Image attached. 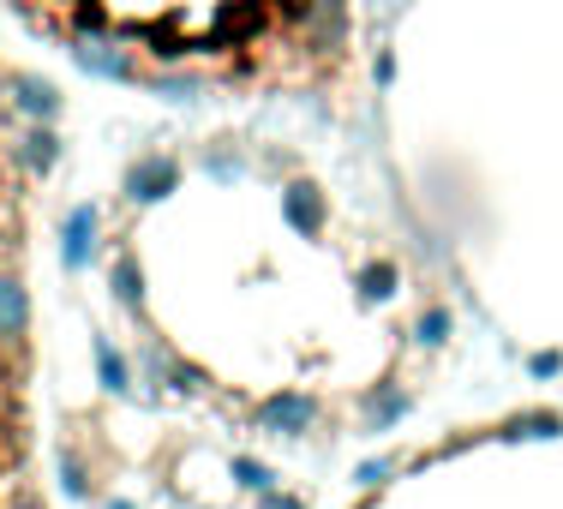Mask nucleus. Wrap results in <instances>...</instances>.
Segmentation results:
<instances>
[{"instance_id":"f257e3e1","label":"nucleus","mask_w":563,"mask_h":509,"mask_svg":"<svg viewBox=\"0 0 563 509\" xmlns=\"http://www.w3.org/2000/svg\"><path fill=\"white\" fill-rule=\"evenodd\" d=\"M66 55L85 78H102V85H144V66L132 48H120L114 36H73L66 43Z\"/></svg>"},{"instance_id":"f03ea898","label":"nucleus","mask_w":563,"mask_h":509,"mask_svg":"<svg viewBox=\"0 0 563 509\" xmlns=\"http://www.w3.org/2000/svg\"><path fill=\"white\" fill-rule=\"evenodd\" d=\"M120 192H126V204H163L168 192H180V156L168 151H144L132 156L126 174H120Z\"/></svg>"},{"instance_id":"7ed1b4c3","label":"nucleus","mask_w":563,"mask_h":509,"mask_svg":"<svg viewBox=\"0 0 563 509\" xmlns=\"http://www.w3.org/2000/svg\"><path fill=\"white\" fill-rule=\"evenodd\" d=\"M7 151H12V163L31 174V180H48V174L60 168V156H66V139L48 126V120H24V132L7 144Z\"/></svg>"},{"instance_id":"20e7f679","label":"nucleus","mask_w":563,"mask_h":509,"mask_svg":"<svg viewBox=\"0 0 563 509\" xmlns=\"http://www.w3.org/2000/svg\"><path fill=\"white\" fill-rule=\"evenodd\" d=\"M282 222H288L300 240H318V234H324V228H330V198H324V186L306 180V174L282 186Z\"/></svg>"},{"instance_id":"39448f33","label":"nucleus","mask_w":563,"mask_h":509,"mask_svg":"<svg viewBox=\"0 0 563 509\" xmlns=\"http://www.w3.org/2000/svg\"><path fill=\"white\" fill-rule=\"evenodd\" d=\"M7 109L24 114V120H48V126H55L66 97H60L55 78H43V73H7Z\"/></svg>"},{"instance_id":"423d86ee","label":"nucleus","mask_w":563,"mask_h":509,"mask_svg":"<svg viewBox=\"0 0 563 509\" xmlns=\"http://www.w3.org/2000/svg\"><path fill=\"white\" fill-rule=\"evenodd\" d=\"M97 234H102V210L97 204H73L60 222V264L66 270H90V258H97Z\"/></svg>"},{"instance_id":"0eeeda50","label":"nucleus","mask_w":563,"mask_h":509,"mask_svg":"<svg viewBox=\"0 0 563 509\" xmlns=\"http://www.w3.org/2000/svg\"><path fill=\"white\" fill-rule=\"evenodd\" d=\"M306 48H318V55H336L347 43V31H354V12H347V0H312V12H306Z\"/></svg>"},{"instance_id":"6e6552de","label":"nucleus","mask_w":563,"mask_h":509,"mask_svg":"<svg viewBox=\"0 0 563 509\" xmlns=\"http://www.w3.org/2000/svg\"><path fill=\"white\" fill-rule=\"evenodd\" d=\"M31 330V294L12 270H0V347H19Z\"/></svg>"},{"instance_id":"1a4fd4ad","label":"nucleus","mask_w":563,"mask_h":509,"mask_svg":"<svg viewBox=\"0 0 563 509\" xmlns=\"http://www.w3.org/2000/svg\"><path fill=\"white\" fill-rule=\"evenodd\" d=\"M144 90H156L163 102H198L205 97V78L186 73V66H163V73H144Z\"/></svg>"},{"instance_id":"9d476101","label":"nucleus","mask_w":563,"mask_h":509,"mask_svg":"<svg viewBox=\"0 0 563 509\" xmlns=\"http://www.w3.org/2000/svg\"><path fill=\"white\" fill-rule=\"evenodd\" d=\"M396 288H401V270H396V258H372L366 270H360V300H366V306H384V300H396Z\"/></svg>"},{"instance_id":"9b49d317","label":"nucleus","mask_w":563,"mask_h":509,"mask_svg":"<svg viewBox=\"0 0 563 509\" xmlns=\"http://www.w3.org/2000/svg\"><path fill=\"white\" fill-rule=\"evenodd\" d=\"M73 36H109V7L102 0H73Z\"/></svg>"},{"instance_id":"f8f14e48","label":"nucleus","mask_w":563,"mask_h":509,"mask_svg":"<svg viewBox=\"0 0 563 509\" xmlns=\"http://www.w3.org/2000/svg\"><path fill=\"white\" fill-rule=\"evenodd\" d=\"M444 336H450V312H444V306H426V312L413 318V342H420V347H444Z\"/></svg>"},{"instance_id":"ddd939ff","label":"nucleus","mask_w":563,"mask_h":509,"mask_svg":"<svg viewBox=\"0 0 563 509\" xmlns=\"http://www.w3.org/2000/svg\"><path fill=\"white\" fill-rule=\"evenodd\" d=\"M205 168L217 174V180H240V174H246V156H240V151H228V139H217V144L205 151Z\"/></svg>"},{"instance_id":"4468645a","label":"nucleus","mask_w":563,"mask_h":509,"mask_svg":"<svg viewBox=\"0 0 563 509\" xmlns=\"http://www.w3.org/2000/svg\"><path fill=\"white\" fill-rule=\"evenodd\" d=\"M372 85L378 90L396 85V48H378V55H372Z\"/></svg>"},{"instance_id":"2eb2a0df","label":"nucleus","mask_w":563,"mask_h":509,"mask_svg":"<svg viewBox=\"0 0 563 509\" xmlns=\"http://www.w3.org/2000/svg\"><path fill=\"white\" fill-rule=\"evenodd\" d=\"M0 109H7V73H0Z\"/></svg>"}]
</instances>
